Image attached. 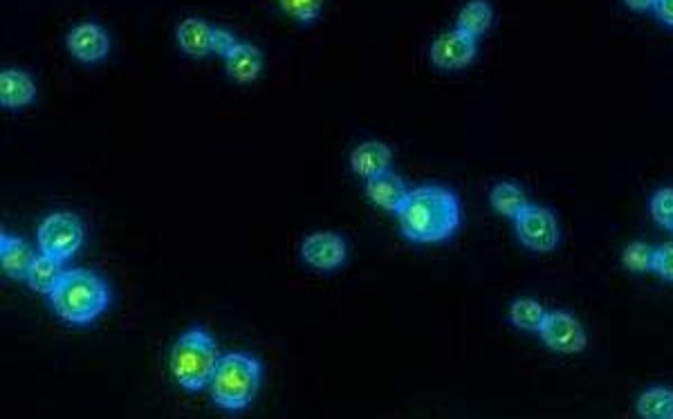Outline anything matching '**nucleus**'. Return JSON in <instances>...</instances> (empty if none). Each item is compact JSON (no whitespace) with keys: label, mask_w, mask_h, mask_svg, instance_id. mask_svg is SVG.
I'll return each instance as SVG.
<instances>
[{"label":"nucleus","mask_w":673,"mask_h":419,"mask_svg":"<svg viewBox=\"0 0 673 419\" xmlns=\"http://www.w3.org/2000/svg\"><path fill=\"white\" fill-rule=\"evenodd\" d=\"M395 216H398L402 236L416 245L445 242L463 225L460 198L440 184H424L409 191Z\"/></svg>","instance_id":"1"},{"label":"nucleus","mask_w":673,"mask_h":419,"mask_svg":"<svg viewBox=\"0 0 673 419\" xmlns=\"http://www.w3.org/2000/svg\"><path fill=\"white\" fill-rule=\"evenodd\" d=\"M50 303L59 319L70 325H88L106 312L110 292L104 278L90 269H66L50 294Z\"/></svg>","instance_id":"2"},{"label":"nucleus","mask_w":673,"mask_h":419,"mask_svg":"<svg viewBox=\"0 0 673 419\" xmlns=\"http://www.w3.org/2000/svg\"><path fill=\"white\" fill-rule=\"evenodd\" d=\"M263 379L261 361L245 352H227L220 355L214 377L209 384V395L214 404L229 413H241L250 408L258 395Z\"/></svg>","instance_id":"3"},{"label":"nucleus","mask_w":673,"mask_h":419,"mask_svg":"<svg viewBox=\"0 0 673 419\" xmlns=\"http://www.w3.org/2000/svg\"><path fill=\"white\" fill-rule=\"evenodd\" d=\"M218 361L220 355L214 337H211L207 330L193 328L184 332L182 337L175 341L169 368L173 379L178 381L184 390H189V393H200V390L209 388Z\"/></svg>","instance_id":"4"},{"label":"nucleus","mask_w":673,"mask_h":419,"mask_svg":"<svg viewBox=\"0 0 673 419\" xmlns=\"http://www.w3.org/2000/svg\"><path fill=\"white\" fill-rule=\"evenodd\" d=\"M36 236H39L41 254L66 263L84 245L86 231L77 216L68 211H57L41 222Z\"/></svg>","instance_id":"5"},{"label":"nucleus","mask_w":673,"mask_h":419,"mask_svg":"<svg viewBox=\"0 0 673 419\" xmlns=\"http://www.w3.org/2000/svg\"><path fill=\"white\" fill-rule=\"evenodd\" d=\"M514 229L521 245L534 251V254H552L561 242V227L557 216L550 209L541 207V204L530 202L514 218Z\"/></svg>","instance_id":"6"},{"label":"nucleus","mask_w":673,"mask_h":419,"mask_svg":"<svg viewBox=\"0 0 673 419\" xmlns=\"http://www.w3.org/2000/svg\"><path fill=\"white\" fill-rule=\"evenodd\" d=\"M537 334L552 352H559V355H579L588 346L584 323L575 314L564 310L548 312Z\"/></svg>","instance_id":"7"},{"label":"nucleus","mask_w":673,"mask_h":419,"mask_svg":"<svg viewBox=\"0 0 673 419\" xmlns=\"http://www.w3.org/2000/svg\"><path fill=\"white\" fill-rule=\"evenodd\" d=\"M476 41L478 39H474V36H469L467 32L454 27V30L440 34L438 39L431 43V50H429L431 63L436 65L438 70H445V72L463 70L467 68V65H472L476 59V54H478Z\"/></svg>","instance_id":"8"},{"label":"nucleus","mask_w":673,"mask_h":419,"mask_svg":"<svg viewBox=\"0 0 673 419\" xmlns=\"http://www.w3.org/2000/svg\"><path fill=\"white\" fill-rule=\"evenodd\" d=\"M301 258L317 272H335L348 258L346 240L335 231H315L301 242Z\"/></svg>","instance_id":"9"},{"label":"nucleus","mask_w":673,"mask_h":419,"mask_svg":"<svg viewBox=\"0 0 673 419\" xmlns=\"http://www.w3.org/2000/svg\"><path fill=\"white\" fill-rule=\"evenodd\" d=\"M68 52L81 63H97L106 59L110 50V39L104 27L95 23H81L68 32Z\"/></svg>","instance_id":"10"},{"label":"nucleus","mask_w":673,"mask_h":419,"mask_svg":"<svg viewBox=\"0 0 673 419\" xmlns=\"http://www.w3.org/2000/svg\"><path fill=\"white\" fill-rule=\"evenodd\" d=\"M391 162H393L391 148L384 142H377V139L359 144L355 151L350 153V171L364 180H371L375 175L391 171Z\"/></svg>","instance_id":"11"},{"label":"nucleus","mask_w":673,"mask_h":419,"mask_svg":"<svg viewBox=\"0 0 673 419\" xmlns=\"http://www.w3.org/2000/svg\"><path fill=\"white\" fill-rule=\"evenodd\" d=\"M366 195L375 207L398 213L404 200H407L409 189L398 173L386 171V173L375 175V178L371 180H366Z\"/></svg>","instance_id":"12"},{"label":"nucleus","mask_w":673,"mask_h":419,"mask_svg":"<svg viewBox=\"0 0 673 419\" xmlns=\"http://www.w3.org/2000/svg\"><path fill=\"white\" fill-rule=\"evenodd\" d=\"M34 258V251L23 238L9 236L3 231V236H0V267H3L5 276L12 281H27Z\"/></svg>","instance_id":"13"},{"label":"nucleus","mask_w":673,"mask_h":419,"mask_svg":"<svg viewBox=\"0 0 673 419\" xmlns=\"http://www.w3.org/2000/svg\"><path fill=\"white\" fill-rule=\"evenodd\" d=\"M36 97V83L30 74L16 68L0 72V104L9 110L30 106Z\"/></svg>","instance_id":"14"},{"label":"nucleus","mask_w":673,"mask_h":419,"mask_svg":"<svg viewBox=\"0 0 673 419\" xmlns=\"http://www.w3.org/2000/svg\"><path fill=\"white\" fill-rule=\"evenodd\" d=\"M225 70L236 83H254L263 72V54L252 43H238L225 57Z\"/></svg>","instance_id":"15"},{"label":"nucleus","mask_w":673,"mask_h":419,"mask_svg":"<svg viewBox=\"0 0 673 419\" xmlns=\"http://www.w3.org/2000/svg\"><path fill=\"white\" fill-rule=\"evenodd\" d=\"M211 36H214V27L207 25L200 18H187L178 25L175 32V41H178L180 50L191 59H205L211 54Z\"/></svg>","instance_id":"16"},{"label":"nucleus","mask_w":673,"mask_h":419,"mask_svg":"<svg viewBox=\"0 0 673 419\" xmlns=\"http://www.w3.org/2000/svg\"><path fill=\"white\" fill-rule=\"evenodd\" d=\"M492 23H494V7L487 3V0H469V3L460 9L456 18L458 30L467 32L469 36H474V39L490 30Z\"/></svg>","instance_id":"17"},{"label":"nucleus","mask_w":673,"mask_h":419,"mask_svg":"<svg viewBox=\"0 0 673 419\" xmlns=\"http://www.w3.org/2000/svg\"><path fill=\"white\" fill-rule=\"evenodd\" d=\"M635 413L642 419H673V390L667 386L647 388L635 402Z\"/></svg>","instance_id":"18"},{"label":"nucleus","mask_w":673,"mask_h":419,"mask_svg":"<svg viewBox=\"0 0 673 419\" xmlns=\"http://www.w3.org/2000/svg\"><path fill=\"white\" fill-rule=\"evenodd\" d=\"M63 272H66V269H63L61 260L41 254L34 258L30 274H27V285H30V290L34 292L50 296L54 287H57V283L61 281Z\"/></svg>","instance_id":"19"},{"label":"nucleus","mask_w":673,"mask_h":419,"mask_svg":"<svg viewBox=\"0 0 673 419\" xmlns=\"http://www.w3.org/2000/svg\"><path fill=\"white\" fill-rule=\"evenodd\" d=\"M490 202L496 213H501L503 218H510V220H514L530 204L528 195H525L521 186L514 182L494 184V189L490 193Z\"/></svg>","instance_id":"20"},{"label":"nucleus","mask_w":673,"mask_h":419,"mask_svg":"<svg viewBox=\"0 0 673 419\" xmlns=\"http://www.w3.org/2000/svg\"><path fill=\"white\" fill-rule=\"evenodd\" d=\"M546 314L548 310L543 307V303H539L537 299H528V296L516 299L510 305V321L514 328H519L523 332H539Z\"/></svg>","instance_id":"21"},{"label":"nucleus","mask_w":673,"mask_h":419,"mask_svg":"<svg viewBox=\"0 0 673 419\" xmlns=\"http://www.w3.org/2000/svg\"><path fill=\"white\" fill-rule=\"evenodd\" d=\"M653 258H656V247L649 242H629L622 251V265L629 269L631 274H647L653 272Z\"/></svg>","instance_id":"22"},{"label":"nucleus","mask_w":673,"mask_h":419,"mask_svg":"<svg viewBox=\"0 0 673 419\" xmlns=\"http://www.w3.org/2000/svg\"><path fill=\"white\" fill-rule=\"evenodd\" d=\"M651 218L656 220V225L662 229L673 231V186H665V189H658L651 198Z\"/></svg>","instance_id":"23"},{"label":"nucleus","mask_w":673,"mask_h":419,"mask_svg":"<svg viewBox=\"0 0 673 419\" xmlns=\"http://www.w3.org/2000/svg\"><path fill=\"white\" fill-rule=\"evenodd\" d=\"M283 12L299 23H315L321 16L324 0H279Z\"/></svg>","instance_id":"24"},{"label":"nucleus","mask_w":673,"mask_h":419,"mask_svg":"<svg viewBox=\"0 0 673 419\" xmlns=\"http://www.w3.org/2000/svg\"><path fill=\"white\" fill-rule=\"evenodd\" d=\"M653 272H656L662 281L673 283V242H665V245L656 247Z\"/></svg>","instance_id":"25"},{"label":"nucleus","mask_w":673,"mask_h":419,"mask_svg":"<svg viewBox=\"0 0 673 419\" xmlns=\"http://www.w3.org/2000/svg\"><path fill=\"white\" fill-rule=\"evenodd\" d=\"M238 45V41L234 39L232 32L223 30V27H214V36H211V50L214 54H220V57H227L229 52H232Z\"/></svg>","instance_id":"26"},{"label":"nucleus","mask_w":673,"mask_h":419,"mask_svg":"<svg viewBox=\"0 0 673 419\" xmlns=\"http://www.w3.org/2000/svg\"><path fill=\"white\" fill-rule=\"evenodd\" d=\"M653 14L658 16L660 23L673 27V0H656L653 3Z\"/></svg>","instance_id":"27"},{"label":"nucleus","mask_w":673,"mask_h":419,"mask_svg":"<svg viewBox=\"0 0 673 419\" xmlns=\"http://www.w3.org/2000/svg\"><path fill=\"white\" fill-rule=\"evenodd\" d=\"M653 3H656V0H624V5L633 9V12H653Z\"/></svg>","instance_id":"28"}]
</instances>
